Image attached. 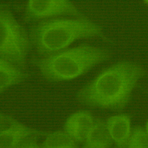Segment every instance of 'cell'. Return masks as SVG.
<instances>
[{
	"label": "cell",
	"instance_id": "1",
	"mask_svg": "<svg viewBox=\"0 0 148 148\" xmlns=\"http://www.w3.org/2000/svg\"><path fill=\"white\" fill-rule=\"evenodd\" d=\"M147 71L140 63L118 61L103 69L76 95L78 102L87 108L121 112L129 104L140 80Z\"/></svg>",
	"mask_w": 148,
	"mask_h": 148
},
{
	"label": "cell",
	"instance_id": "2",
	"mask_svg": "<svg viewBox=\"0 0 148 148\" xmlns=\"http://www.w3.org/2000/svg\"><path fill=\"white\" fill-rule=\"evenodd\" d=\"M28 32L32 48L40 57L66 49L82 39L99 38L113 43L102 27L86 16L46 19L33 24Z\"/></svg>",
	"mask_w": 148,
	"mask_h": 148
},
{
	"label": "cell",
	"instance_id": "3",
	"mask_svg": "<svg viewBox=\"0 0 148 148\" xmlns=\"http://www.w3.org/2000/svg\"><path fill=\"white\" fill-rule=\"evenodd\" d=\"M111 57L108 48L84 43L45 56L34 57L31 63L44 79L57 83L82 76Z\"/></svg>",
	"mask_w": 148,
	"mask_h": 148
},
{
	"label": "cell",
	"instance_id": "4",
	"mask_svg": "<svg viewBox=\"0 0 148 148\" xmlns=\"http://www.w3.org/2000/svg\"><path fill=\"white\" fill-rule=\"evenodd\" d=\"M32 48L29 32L8 6L0 8V57L27 70L28 57Z\"/></svg>",
	"mask_w": 148,
	"mask_h": 148
},
{
	"label": "cell",
	"instance_id": "5",
	"mask_svg": "<svg viewBox=\"0 0 148 148\" xmlns=\"http://www.w3.org/2000/svg\"><path fill=\"white\" fill-rule=\"evenodd\" d=\"M86 16L71 0H28L24 20L32 24L54 18Z\"/></svg>",
	"mask_w": 148,
	"mask_h": 148
},
{
	"label": "cell",
	"instance_id": "6",
	"mask_svg": "<svg viewBox=\"0 0 148 148\" xmlns=\"http://www.w3.org/2000/svg\"><path fill=\"white\" fill-rule=\"evenodd\" d=\"M95 120L89 110H79L71 114L65 122L63 130L78 144L86 140Z\"/></svg>",
	"mask_w": 148,
	"mask_h": 148
},
{
	"label": "cell",
	"instance_id": "7",
	"mask_svg": "<svg viewBox=\"0 0 148 148\" xmlns=\"http://www.w3.org/2000/svg\"><path fill=\"white\" fill-rule=\"evenodd\" d=\"M48 132L28 127L15 119L7 128L0 130V148H19L27 138L34 135L45 137Z\"/></svg>",
	"mask_w": 148,
	"mask_h": 148
},
{
	"label": "cell",
	"instance_id": "8",
	"mask_svg": "<svg viewBox=\"0 0 148 148\" xmlns=\"http://www.w3.org/2000/svg\"><path fill=\"white\" fill-rule=\"evenodd\" d=\"M132 116L120 114L110 116L106 120L108 132L116 148H127L131 135Z\"/></svg>",
	"mask_w": 148,
	"mask_h": 148
},
{
	"label": "cell",
	"instance_id": "9",
	"mask_svg": "<svg viewBox=\"0 0 148 148\" xmlns=\"http://www.w3.org/2000/svg\"><path fill=\"white\" fill-rule=\"evenodd\" d=\"M30 76L27 70L0 57V94L23 83Z\"/></svg>",
	"mask_w": 148,
	"mask_h": 148
},
{
	"label": "cell",
	"instance_id": "10",
	"mask_svg": "<svg viewBox=\"0 0 148 148\" xmlns=\"http://www.w3.org/2000/svg\"><path fill=\"white\" fill-rule=\"evenodd\" d=\"M114 145L106 125V121L95 118L93 125L82 144L85 148H108Z\"/></svg>",
	"mask_w": 148,
	"mask_h": 148
},
{
	"label": "cell",
	"instance_id": "11",
	"mask_svg": "<svg viewBox=\"0 0 148 148\" xmlns=\"http://www.w3.org/2000/svg\"><path fill=\"white\" fill-rule=\"evenodd\" d=\"M79 144L64 130L48 132L41 143V148H76Z\"/></svg>",
	"mask_w": 148,
	"mask_h": 148
},
{
	"label": "cell",
	"instance_id": "12",
	"mask_svg": "<svg viewBox=\"0 0 148 148\" xmlns=\"http://www.w3.org/2000/svg\"><path fill=\"white\" fill-rule=\"evenodd\" d=\"M127 148H148V123L132 128Z\"/></svg>",
	"mask_w": 148,
	"mask_h": 148
},
{
	"label": "cell",
	"instance_id": "13",
	"mask_svg": "<svg viewBox=\"0 0 148 148\" xmlns=\"http://www.w3.org/2000/svg\"><path fill=\"white\" fill-rule=\"evenodd\" d=\"M43 137L41 135H34L27 138L22 143L19 148H40L41 143L39 142L40 137Z\"/></svg>",
	"mask_w": 148,
	"mask_h": 148
},
{
	"label": "cell",
	"instance_id": "14",
	"mask_svg": "<svg viewBox=\"0 0 148 148\" xmlns=\"http://www.w3.org/2000/svg\"><path fill=\"white\" fill-rule=\"evenodd\" d=\"M15 120V119L12 116L0 112V130L7 128Z\"/></svg>",
	"mask_w": 148,
	"mask_h": 148
},
{
	"label": "cell",
	"instance_id": "15",
	"mask_svg": "<svg viewBox=\"0 0 148 148\" xmlns=\"http://www.w3.org/2000/svg\"><path fill=\"white\" fill-rule=\"evenodd\" d=\"M142 1L143 2V3H144L145 5H148V0H142Z\"/></svg>",
	"mask_w": 148,
	"mask_h": 148
},
{
	"label": "cell",
	"instance_id": "16",
	"mask_svg": "<svg viewBox=\"0 0 148 148\" xmlns=\"http://www.w3.org/2000/svg\"><path fill=\"white\" fill-rule=\"evenodd\" d=\"M7 6V5H4V4H1V3H0V8H3L4 7H6V6Z\"/></svg>",
	"mask_w": 148,
	"mask_h": 148
}]
</instances>
